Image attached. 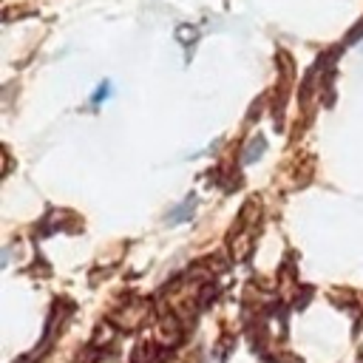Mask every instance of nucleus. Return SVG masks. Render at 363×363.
Here are the masks:
<instances>
[{
	"label": "nucleus",
	"instance_id": "obj_1",
	"mask_svg": "<svg viewBox=\"0 0 363 363\" xmlns=\"http://www.w3.org/2000/svg\"><path fill=\"white\" fill-rule=\"evenodd\" d=\"M264 147H267V142H264L261 136H255L252 145H247V150H244V162H255V159L264 153Z\"/></svg>",
	"mask_w": 363,
	"mask_h": 363
},
{
	"label": "nucleus",
	"instance_id": "obj_2",
	"mask_svg": "<svg viewBox=\"0 0 363 363\" xmlns=\"http://www.w3.org/2000/svg\"><path fill=\"white\" fill-rule=\"evenodd\" d=\"M193 196H187V201H184V207H176L173 213H170V221H179V218H187L190 213H193Z\"/></svg>",
	"mask_w": 363,
	"mask_h": 363
}]
</instances>
